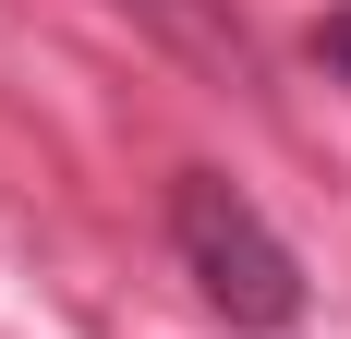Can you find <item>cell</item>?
I'll return each instance as SVG.
<instances>
[{"label":"cell","instance_id":"cell-3","mask_svg":"<svg viewBox=\"0 0 351 339\" xmlns=\"http://www.w3.org/2000/svg\"><path fill=\"white\" fill-rule=\"evenodd\" d=\"M315 61H327V73L351 85V12H327V25H315Z\"/></svg>","mask_w":351,"mask_h":339},{"label":"cell","instance_id":"cell-1","mask_svg":"<svg viewBox=\"0 0 351 339\" xmlns=\"http://www.w3.org/2000/svg\"><path fill=\"white\" fill-rule=\"evenodd\" d=\"M170 242H182L194 291H206L230 327H291V315H303V267H291V242L254 218L243 182L182 170V182H170Z\"/></svg>","mask_w":351,"mask_h":339},{"label":"cell","instance_id":"cell-2","mask_svg":"<svg viewBox=\"0 0 351 339\" xmlns=\"http://www.w3.org/2000/svg\"><path fill=\"white\" fill-rule=\"evenodd\" d=\"M170 61H194L206 85H254V36H243V12L230 0H121Z\"/></svg>","mask_w":351,"mask_h":339}]
</instances>
